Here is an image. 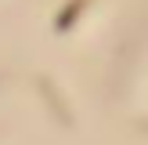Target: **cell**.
<instances>
[{
  "label": "cell",
  "instance_id": "cell-2",
  "mask_svg": "<svg viewBox=\"0 0 148 145\" xmlns=\"http://www.w3.org/2000/svg\"><path fill=\"white\" fill-rule=\"evenodd\" d=\"M90 4H94V0H69V4H62V11L54 14V33H69Z\"/></svg>",
  "mask_w": 148,
  "mask_h": 145
},
{
  "label": "cell",
  "instance_id": "cell-3",
  "mask_svg": "<svg viewBox=\"0 0 148 145\" xmlns=\"http://www.w3.org/2000/svg\"><path fill=\"white\" fill-rule=\"evenodd\" d=\"M7 80H11V72H7V69H0V87H4Z\"/></svg>",
  "mask_w": 148,
  "mask_h": 145
},
{
  "label": "cell",
  "instance_id": "cell-1",
  "mask_svg": "<svg viewBox=\"0 0 148 145\" xmlns=\"http://www.w3.org/2000/svg\"><path fill=\"white\" fill-rule=\"evenodd\" d=\"M33 87L40 91V98H43V109L51 113V120H54L58 127H65V130H72V127H76V113H72L69 98L62 94V87H58L54 80L47 76V72H40V76H33Z\"/></svg>",
  "mask_w": 148,
  "mask_h": 145
}]
</instances>
